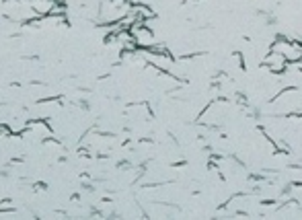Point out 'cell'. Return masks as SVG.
<instances>
[{"label": "cell", "instance_id": "cell-1", "mask_svg": "<svg viewBox=\"0 0 302 220\" xmlns=\"http://www.w3.org/2000/svg\"><path fill=\"white\" fill-rule=\"evenodd\" d=\"M263 62H265V66H267V70L271 74H284V72L288 70V60H286V56H282L278 52H267Z\"/></svg>", "mask_w": 302, "mask_h": 220}]
</instances>
